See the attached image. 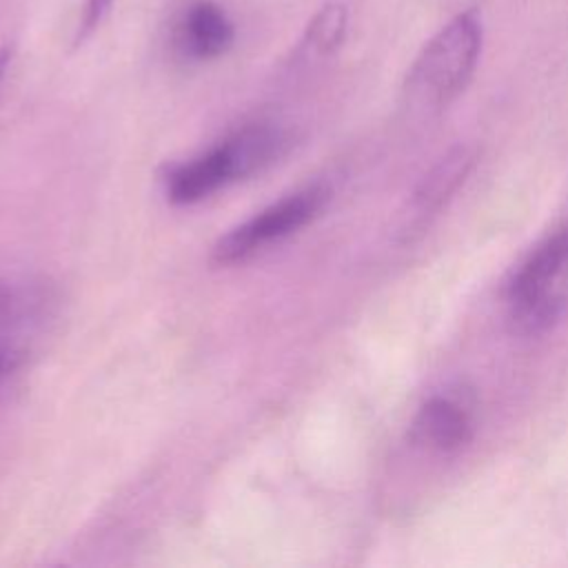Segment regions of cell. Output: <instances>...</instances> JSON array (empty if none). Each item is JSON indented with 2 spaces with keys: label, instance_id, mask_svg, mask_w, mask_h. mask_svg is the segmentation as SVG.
Segmentation results:
<instances>
[{
  "label": "cell",
  "instance_id": "1",
  "mask_svg": "<svg viewBox=\"0 0 568 568\" xmlns=\"http://www.w3.org/2000/svg\"><path fill=\"white\" fill-rule=\"evenodd\" d=\"M288 149V135L273 124H251L166 175L173 204H195L226 184L260 173Z\"/></svg>",
  "mask_w": 568,
  "mask_h": 568
},
{
  "label": "cell",
  "instance_id": "2",
  "mask_svg": "<svg viewBox=\"0 0 568 568\" xmlns=\"http://www.w3.org/2000/svg\"><path fill=\"white\" fill-rule=\"evenodd\" d=\"M481 51V24L475 11L459 13L422 49L406 78V91L424 109H442L468 84Z\"/></svg>",
  "mask_w": 568,
  "mask_h": 568
},
{
  "label": "cell",
  "instance_id": "3",
  "mask_svg": "<svg viewBox=\"0 0 568 568\" xmlns=\"http://www.w3.org/2000/svg\"><path fill=\"white\" fill-rule=\"evenodd\" d=\"M508 317L519 333L550 328L568 308V224L537 244L508 282Z\"/></svg>",
  "mask_w": 568,
  "mask_h": 568
},
{
  "label": "cell",
  "instance_id": "4",
  "mask_svg": "<svg viewBox=\"0 0 568 568\" xmlns=\"http://www.w3.org/2000/svg\"><path fill=\"white\" fill-rule=\"evenodd\" d=\"M326 197L328 191L324 186H308L282 197L222 235L213 246V262L220 266L237 264L268 248L271 244H277L306 226L324 209Z\"/></svg>",
  "mask_w": 568,
  "mask_h": 568
},
{
  "label": "cell",
  "instance_id": "5",
  "mask_svg": "<svg viewBox=\"0 0 568 568\" xmlns=\"http://www.w3.org/2000/svg\"><path fill=\"white\" fill-rule=\"evenodd\" d=\"M175 47L189 60H213L229 51L235 31L224 9L211 0H197L184 9L175 31Z\"/></svg>",
  "mask_w": 568,
  "mask_h": 568
},
{
  "label": "cell",
  "instance_id": "6",
  "mask_svg": "<svg viewBox=\"0 0 568 568\" xmlns=\"http://www.w3.org/2000/svg\"><path fill=\"white\" fill-rule=\"evenodd\" d=\"M473 430L470 408L450 395H433L413 422V439L437 453L464 448L473 439Z\"/></svg>",
  "mask_w": 568,
  "mask_h": 568
},
{
  "label": "cell",
  "instance_id": "7",
  "mask_svg": "<svg viewBox=\"0 0 568 568\" xmlns=\"http://www.w3.org/2000/svg\"><path fill=\"white\" fill-rule=\"evenodd\" d=\"M477 162V151L473 146H455L448 153H444L430 171L422 178V182L415 189L413 204L417 213L428 215L439 211L453 195L455 191L464 184L466 175Z\"/></svg>",
  "mask_w": 568,
  "mask_h": 568
},
{
  "label": "cell",
  "instance_id": "8",
  "mask_svg": "<svg viewBox=\"0 0 568 568\" xmlns=\"http://www.w3.org/2000/svg\"><path fill=\"white\" fill-rule=\"evenodd\" d=\"M346 31V9L344 4L322 7L306 29V47L315 53H331L339 47Z\"/></svg>",
  "mask_w": 568,
  "mask_h": 568
},
{
  "label": "cell",
  "instance_id": "9",
  "mask_svg": "<svg viewBox=\"0 0 568 568\" xmlns=\"http://www.w3.org/2000/svg\"><path fill=\"white\" fill-rule=\"evenodd\" d=\"M47 304V293L36 286L0 280V324L20 322Z\"/></svg>",
  "mask_w": 568,
  "mask_h": 568
},
{
  "label": "cell",
  "instance_id": "10",
  "mask_svg": "<svg viewBox=\"0 0 568 568\" xmlns=\"http://www.w3.org/2000/svg\"><path fill=\"white\" fill-rule=\"evenodd\" d=\"M109 7H111V0H87L84 18H82V36L91 33L102 22Z\"/></svg>",
  "mask_w": 568,
  "mask_h": 568
},
{
  "label": "cell",
  "instance_id": "11",
  "mask_svg": "<svg viewBox=\"0 0 568 568\" xmlns=\"http://www.w3.org/2000/svg\"><path fill=\"white\" fill-rule=\"evenodd\" d=\"M13 366H16V353H11L7 348H0V377L7 375Z\"/></svg>",
  "mask_w": 568,
  "mask_h": 568
},
{
  "label": "cell",
  "instance_id": "12",
  "mask_svg": "<svg viewBox=\"0 0 568 568\" xmlns=\"http://www.w3.org/2000/svg\"><path fill=\"white\" fill-rule=\"evenodd\" d=\"M11 47H2L0 49V82H2V78H4V73H7V69H9V62H11Z\"/></svg>",
  "mask_w": 568,
  "mask_h": 568
}]
</instances>
